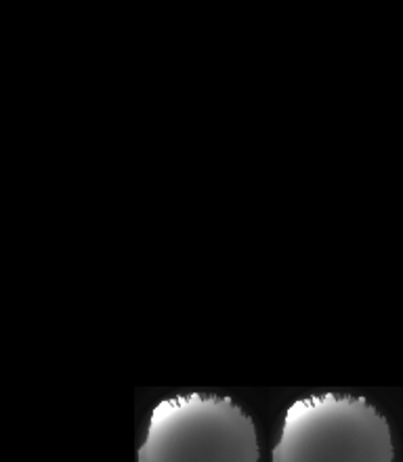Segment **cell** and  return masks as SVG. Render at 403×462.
<instances>
[{"label":"cell","mask_w":403,"mask_h":462,"mask_svg":"<svg viewBox=\"0 0 403 462\" xmlns=\"http://www.w3.org/2000/svg\"><path fill=\"white\" fill-rule=\"evenodd\" d=\"M252 418L231 397L181 393L149 414L137 462H258Z\"/></svg>","instance_id":"obj_1"},{"label":"cell","mask_w":403,"mask_h":462,"mask_svg":"<svg viewBox=\"0 0 403 462\" xmlns=\"http://www.w3.org/2000/svg\"><path fill=\"white\" fill-rule=\"evenodd\" d=\"M391 426L361 395L315 393L286 410L273 462H393Z\"/></svg>","instance_id":"obj_2"}]
</instances>
